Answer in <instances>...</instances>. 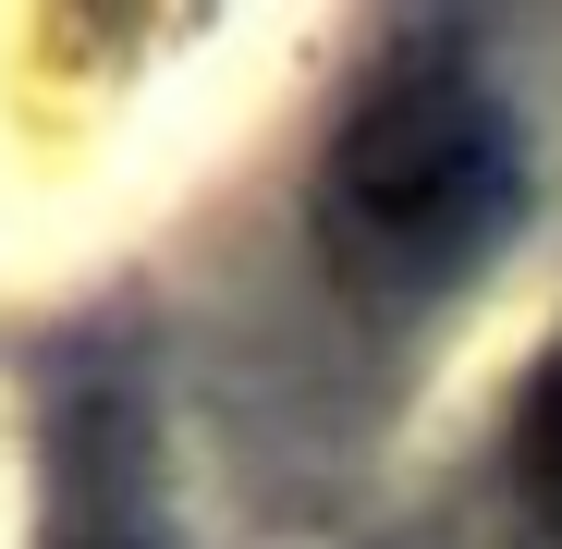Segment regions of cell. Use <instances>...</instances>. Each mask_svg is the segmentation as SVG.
<instances>
[{"label":"cell","instance_id":"7a4b0ae2","mask_svg":"<svg viewBox=\"0 0 562 549\" xmlns=\"http://www.w3.org/2000/svg\"><path fill=\"white\" fill-rule=\"evenodd\" d=\"M37 549H183L171 415L135 342H74L37 403Z\"/></svg>","mask_w":562,"mask_h":549},{"label":"cell","instance_id":"3957f363","mask_svg":"<svg viewBox=\"0 0 562 549\" xmlns=\"http://www.w3.org/2000/svg\"><path fill=\"white\" fill-rule=\"evenodd\" d=\"M490 489H502V513H514V537H526V549H562V330L514 366V391H502Z\"/></svg>","mask_w":562,"mask_h":549},{"label":"cell","instance_id":"6da1fadb","mask_svg":"<svg viewBox=\"0 0 562 549\" xmlns=\"http://www.w3.org/2000/svg\"><path fill=\"white\" fill-rule=\"evenodd\" d=\"M526 220V135L477 37L392 25L342 73L306 159V256L367 330H416L502 268Z\"/></svg>","mask_w":562,"mask_h":549}]
</instances>
